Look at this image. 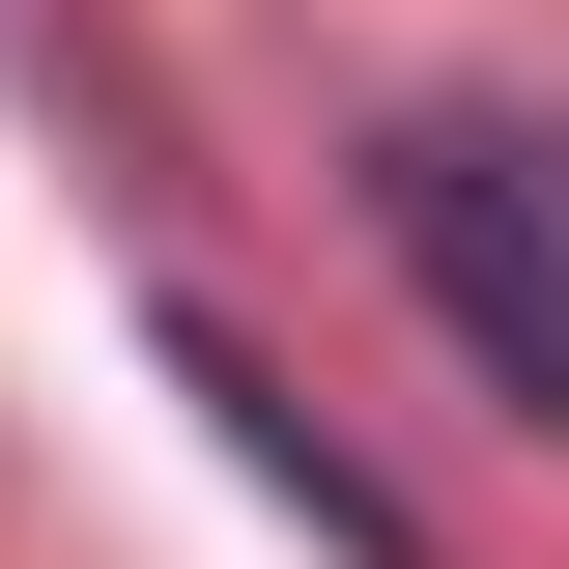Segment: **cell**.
I'll list each match as a JSON object with an SVG mask.
<instances>
[{
  "instance_id": "obj_1",
  "label": "cell",
  "mask_w": 569,
  "mask_h": 569,
  "mask_svg": "<svg viewBox=\"0 0 569 569\" xmlns=\"http://www.w3.org/2000/svg\"><path fill=\"white\" fill-rule=\"evenodd\" d=\"M370 228H399V284L456 313V370H485L512 427H569V142L541 114H399L370 142Z\"/></svg>"
}]
</instances>
